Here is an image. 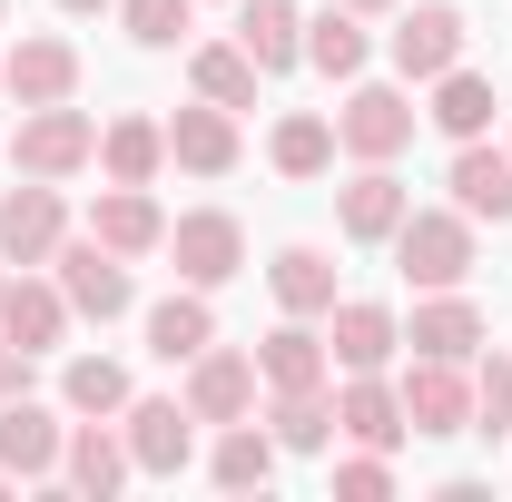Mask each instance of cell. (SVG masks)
<instances>
[{
	"label": "cell",
	"instance_id": "obj_1",
	"mask_svg": "<svg viewBox=\"0 0 512 502\" xmlns=\"http://www.w3.org/2000/svg\"><path fill=\"white\" fill-rule=\"evenodd\" d=\"M394 266H404L424 296H434V286H463V276H473V217H463V207H404Z\"/></svg>",
	"mask_w": 512,
	"mask_h": 502
},
{
	"label": "cell",
	"instance_id": "obj_2",
	"mask_svg": "<svg viewBox=\"0 0 512 502\" xmlns=\"http://www.w3.org/2000/svg\"><path fill=\"white\" fill-rule=\"evenodd\" d=\"M99 158V128H89V109H69V99H50V109H20V138H10V168L20 178H79Z\"/></svg>",
	"mask_w": 512,
	"mask_h": 502
},
{
	"label": "cell",
	"instance_id": "obj_3",
	"mask_svg": "<svg viewBox=\"0 0 512 502\" xmlns=\"http://www.w3.org/2000/svg\"><path fill=\"white\" fill-rule=\"evenodd\" d=\"M414 119H424V109H414L404 89H375V79H365V89L335 109V148L365 158V168H394V158L414 148Z\"/></svg>",
	"mask_w": 512,
	"mask_h": 502
},
{
	"label": "cell",
	"instance_id": "obj_4",
	"mask_svg": "<svg viewBox=\"0 0 512 502\" xmlns=\"http://www.w3.org/2000/svg\"><path fill=\"white\" fill-rule=\"evenodd\" d=\"M119 434H128V463L168 483V473H188V453H197V414L178 404V394H128Z\"/></svg>",
	"mask_w": 512,
	"mask_h": 502
},
{
	"label": "cell",
	"instance_id": "obj_5",
	"mask_svg": "<svg viewBox=\"0 0 512 502\" xmlns=\"http://www.w3.org/2000/svg\"><path fill=\"white\" fill-rule=\"evenodd\" d=\"M404 394V424L424 443H453V434H473V375L463 365H434V355H414V375L394 384Z\"/></svg>",
	"mask_w": 512,
	"mask_h": 502
},
{
	"label": "cell",
	"instance_id": "obj_6",
	"mask_svg": "<svg viewBox=\"0 0 512 502\" xmlns=\"http://www.w3.org/2000/svg\"><path fill=\"white\" fill-rule=\"evenodd\" d=\"M168 256H178L188 286H227V276L247 266V227H237L227 207H188V217L168 227Z\"/></svg>",
	"mask_w": 512,
	"mask_h": 502
},
{
	"label": "cell",
	"instance_id": "obj_7",
	"mask_svg": "<svg viewBox=\"0 0 512 502\" xmlns=\"http://www.w3.org/2000/svg\"><path fill=\"white\" fill-rule=\"evenodd\" d=\"M50 266H60L69 315H99V325H109V315H128V296H138V286H128V256H109L99 237H79V247L60 237V256H50Z\"/></svg>",
	"mask_w": 512,
	"mask_h": 502
},
{
	"label": "cell",
	"instance_id": "obj_8",
	"mask_svg": "<svg viewBox=\"0 0 512 502\" xmlns=\"http://www.w3.org/2000/svg\"><path fill=\"white\" fill-rule=\"evenodd\" d=\"M188 414L197 424H247L256 414V355H237V345L188 355Z\"/></svg>",
	"mask_w": 512,
	"mask_h": 502
},
{
	"label": "cell",
	"instance_id": "obj_9",
	"mask_svg": "<svg viewBox=\"0 0 512 502\" xmlns=\"http://www.w3.org/2000/svg\"><path fill=\"white\" fill-rule=\"evenodd\" d=\"M60 237H69V217H60V188H50V178H30V188L0 197V256H10V266H50Z\"/></svg>",
	"mask_w": 512,
	"mask_h": 502
},
{
	"label": "cell",
	"instance_id": "obj_10",
	"mask_svg": "<svg viewBox=\"0 0 512 502\" xmlns=\"http://www.w3.org/2000/svg\"><path fill=\"white\" fill-rule=\"evenodd\" d=\"M384 50H394V69H404V79H444V69L463 60V10H453V0H424V10H404Z\"/></svg>",
	"mask_w": 512,
	"mask_h": 502
},
{
	"label": "cell",
	"instance_id": "obj_11",
	"mask_svg": "<svg viewBox=\"0 0 512 502\" xmlns=\"http://www.w3.org/2000/svg\"><path fill=\"white\" fill-rule=\"evenodd\" d=\"M394 345H404V325H394V306H375V296H345L335 325H325V355H335L345 375H384Z\"/></svg>",
	"mask_w": 512,
	"mask_h": 502
},
{
	"label": "cell",
	"instance_id": "obj_12",
	"mask_svg": "<svg viewBox=\"0 0 512 502\" xmlns=\"http://www.w3.org/2000/svg\"><path fill=\"white\" fill-rule=\"evenodd\" d=\"M138 473L128 463V434H109V414H89V424H69V443H60V483L69 493H89V502H109Z\"/></svg>",
	"mask_w": 512,
	"mask_h": 502
},
{
	"label": "cell",
	"instance_id": "obj_13",
	"mask_svg": "<svg viewBox=\"0 0 512 502\" xmlns=\"http://www.w3.org/2000/svg\"><path fill=\"white\" fill-rule=\"evenodd\" d=\"M0 89H10L20 109H50V99H69V89H79V50H69V40H50V30H30V40L0 60Z\"/></svg>",
	"mask_w": 512,
	"mask_h": 502
},
{
	"label": "cell",
	"instance_id": "obj_14",
	"mask_svg": "<svg viewBox=\"0 0 512 502\" xmlns=\"http://www.w3.org/2000/svg\"><path fill=\"white\" fill-rule=\"evenodd\" d=\"M404 207H414V197H404V178H394V168H355V178H345V197H335V227H345L355 247H394Z\"/></svg>",
	"mask_w": 512,
	"mask_h": 502
},
{
	"label": "cell",
	"instance_id": "obj_15",
	"mask_svg": "<svg viewBox=\"0 0 512 502\" xmlns=\"http://www.w3.org/2000/svg\"><path fill=\"white\" fill-rule=\"evenodd\" d=\"M335 434L365 443V453H394V443L414 434V424H404V394H394L384 375H345V394H335Z\"/></svg>",
	"mask_w": 512,
	"mask_h": 502
},
{
	"label": "cell",
	"instance_id": "obj_16",
	"mask_svg": "<svg viewBox=\"0 0 512 502\" xmlns=\"http://www.w3.org/2000/svg\"><path fill=\"white\" fill-rule=\"evenodd\" d=\"M60 443H69V424L50 414V404H30V394H10V404H0V463H10L20 483L60 473Z\"/></svg>",
	"mask_w": 512,
	"mask_h": 502
},
{
	"label": "cell",
	"instance_id": "obj_17",
	"mask_svg": "<svg viewBox=\"0 0 512 502\" xmlns=\"http://www.w3.org/2000/svg\"><path fill=\"white\" fill-rule=\"evenodd\" d=\"M325 365H335V355H325V335L306 315H286V325L256 345V384H266V394H306V384H325Z\"/></svg>",
	"mask_w": 512,
	"mask_h": 502
},
{
	"label": "cell",
	"instance_id": "obj_18",
	"mask_svg": "<svg viewBox=\"0 0 512 502\" xmlns=\"http://www.w3.org/2000/svg\"><path fill=\"white\" fill-rule=\"evenodd\" d=\"M168 158L197 168V178H227V168H237V109H217V99L178 109V119H168Z\"/></svg>",
	"mask_w": 512,
	"mask_h": 502
},
{
	"label": "cell",
	"instance_id": "obj_19",
	"mask_svg": "<svg viewBox=\"0 0 512 502\" xmlns=\"http://www.w3.org/2000/svg\"><path fill=\"white\" fill-rule=\"evenodd\" d=\"M404 345H414V355H434V365H473V355H483V315L463 306L453 286H434V306H414Z\"/></svg>",
	"mask_w": 512,
	"mask_h": 502
},
{
	"label": "cell",
	"instance_id": "obj_20",
	"mask_svg": "<svg viewBox=\"0 0 512 502\" xmlns=\"http://www.w3.org/2000/svg\"><path fill=\"white\" fill-rule=\"evenodd\" d=\"M453 207H463V217H493V227H503L512 217V148H483V138H463V148H453Z\"/></svg>",
	"mask_w": 512,
	"mask_h": 502
},
{
	"label": "cell",
	"instance_id": "obj_21",
	"mask_svg": "<svg viewBox=\"0 0 512 502\" xmlns=\"http://www.w3.org/2000/svg\"><path fill=\"white\" fill-rule=\"evenodd\" d=\"M0 335L30 345V355H50V345L69 335V296L40 286V276H10V286H0Z\"/></svg>",
	"mask_w": 512,
	"mask_h": 502
},
{
	"label": "cell",
	"instance_id": "obj_22",
	"mask_svg": "<svg viewBox=\"0 0 512 502\" xmlns=\"http://www.w3.org/2000/svg\"><path fill=\"white\" fill-rule=\"evenodd\" d=\"M89 237H99L109 256H148V247H168V217H158L148 188H109L99 207H89Z\"/></svg>",
	"mask_w": 512,
	"mask_h": 502
},
{
	"label": "cell",
	"instance_id": "obj_23",
	"mask_svg": "<svg viewBox=\"0 0 512 502\" xmlns=\"http://www.w3.org/2000/svg\"><path fill=\"white\" fill-rule=\"evenodd\" d=\"M237 50H247L256 69H296L306 60V10H296V0H247V10H237Z\"/></svg>",
	"mask_w": 512,
	"mask_h": 502
},
{
	"label": "cell",
	"instance_id": "obj_24",
	"mask_svg": "<svg viewBox=\"0 0 512 502\" xmlns=\"http://www.w3.org/2000/svg\"><path fill=\"white\" fill-rule=\"evenodd\" d=\"M207 345H217L207 286H188V296H158V306H148V355H158V365H188V355H207Z\"/></svg>",
	"mask_w": 512,
	"mask_h": 502
},
{
	"label": "cell",
	"instance_id": "obj_25",
	"mask_svg": "<svg viewBox=\"0 0 512 502\" xmlns=\"http://www.w3.org/2000/svg\"><path fill=\"white\" fill-rule=\"evenodd\" d=\"M424 89H434V109H424V119L444 128L453 148H463V138H483V128H493V109H503V99H493V79H483V69H463V60H453L444 79H424Z\"/></svg>",
	"mask_w": 512,
	"mask_h": 502
},
{
	"label": "cell",
	"instance_id": "obj_26",
	"mask_svg": "<svg viewBox=\"0 0 512 502\" xmlns=\"http://www.w3.org/2000/svg\"><path fill=\"white\" fill-rule=\"evenodd\" d=\"M306 60H316L325 79H365V60H375V40H365V10L325 0L316 20H306Z\"/></svg>",
	"mask_w": 512,
	"mask_h": 502
},
{
	"label": "cell",
	"instance_id": "obj_27",
	"mask_svg": "<svg viewBox=\"0 0 512 502\" xmlns=\"http://www.w3.org/2000/svg\"><path fill=\"white\" fill-rule=\"evenodd\" d=\"M99 168H109V188H148L168 168V128L158 119H109L99 128Z\"/></svg>",
	"mask_w": 512,
	"mask_h": 502
},
{
	"label": "cell",
	"instance_id": "obj_28",
	"mask_svg": "<svg viewBox=\"0 0 512 502\" xmlns=\"http://www.w3.org/2000/svg\"><path fill=\"white\" fill-rule=\"evenodd\" d=\"M266 286H276L286 315H335V256H325V247H276Z\"/></svg>",
	"mask_w": 512,
	"mask_h": 502
},
{
	"label": "cell",
	"instance_id": "obj_29",
	"mask_svg": "<svg viewBox=\"0 0 512 502\" xmlns=\"http://www.w3.org/2000/svg\"><path fill=\"white\" fill-rule=\"evenodd\" d=\"M266 434H276V453H325V443H335V404H325V384L276 394V404H266Z\"/></svg>",
	"mask_w": 512,
	"mask_h": 502
},
{
	"label": "cell",
	"instance_id": "obj_30",
	"mask_svg": "<svg viewBox=\"0 0 512 502\" xmlns=\"http://www.w3.org/2000/svg\"><path fill=\"white\" fill-rule=\"evenodd\" d=\"M266 158H276L286 178H325V168H335V119H316V109L276 119V138H266Z\"/></svg>",
	"mask_w": 512,
	"mask_h": 502
},
{
	"label": "cell",
	"instance_id": "obj_31",
	"mask_svg": "<svg viewBox=\"0 0 512 502\" xmlns=\"http://www.w3.org/2000/svg\"><path fill=\"white\" fill-rule=\"evenodd\" d=\"M60 404H69V414H128V365H109V355H69V365H60Z\"/></svg>",
	"mask_w": 512,
	"mask_h": 502
},
{
	"label": "cell",
	"instance_id": "obj_32",
	"mask_svg": "<svg viewBox=\"0 0 512 502\" xmlns=\"http://www.w3.org/2000/svg\"><path fill=\"white\" fill-rule=\"evenodd\" d=\"M197 99H217V109H256V79H266V69L247 60V50H237V40H217V50H197Z\"/></svg>",
	"mask_w": 512,
	"mask_h": 502
},
{
	"label": "cell",
	"instance_id": "obj_33",
	"mask_svg": "<svg viewBox=\"0 0 512 502\" xmlns=\"http://www.w3.org/2000/svg\"><path fill=\"white\" fill-rule=\"evenodd\" d=\"M266 473H276V434H256V424H227V434H217V483H227V493H256Z\"/></svg>",
	"mask_w": 512,
	"mask_h": 502
},
{
	"label": "cell",
	"instance_id": "obj_34",
	"mask_svg": "<svg viewBox=\"0 0 512 502\" xmlns=\"http://www.w3.org/2000/svg\"><path fill=\"white\" fill-rule=\"evenodd\" d=\"M188 10L197 0H119V20H128L138 50H178V40H188Z\"/></svg>",
	"mask_w": 512,
	"mask_h": 502
},
{
	"label": "cell",
	"instance_id": "obj_35",
	"mask_svg": "<svg viewBox=\"0 0 512 502\" xmlns=\"http://www.w3.org/2000/svg\"><path fill=\"white\" fill-rule=\"evenodd\" d=\"M473 434H512V355L473 365Z\"/></svg>",
	"mask_w": 512,
	"mask_h": 502
},
{
	"label": "cell",
	"instance_id": "obj_36",
	"mask_svg": "<svg viewBox=\"0 0 512 502\" xmlns=\"http://www.w3.org/2000/svg\"><path fill=\"white\" fill-rule=\"evenodd\" d=\"M335 493H345V502H384V493H394V463H384V453H355V463L335 473Z\"/></svg>",
	"mask_w": 512,
	"mask_h": 502
},
{
	"label": "cell",
	"instance_id": "obj_37",
	"mask_svg": "<svg viewBox=\"0 0 512 502\" xmlns=\"http://www.w3.org/2000/svg\"><path fill=\"white\" fill-rule=\"evenodd\" d=\"M10 394H30V345L0 335V404H10Z\"/></svg>",
	"mask_w": 512,
	"mask_h": 502
},
{
	"label": "cell",
	"instance_id": "obj_38",
	"mask_svg": "<svg viewBox=\"0 0 512 502\" xmlns=\"http://www.w3.org/2000/svg\"><path fill=\"white\" fill-rule=\"evenodd\" d=\"M345 10H365V20H375V10H394V0H345Z\"/></svg>",
	"mask_w": 512,
	"mask_h": 502
},
{
	"label": "cell",
	"instance_id": "obj_39",
	"mask_svg": "<svg viewBox=\"0 0 512 502\" xmlns=\"http://www.w3.org/2000/svg\"><path fill=\"white\" fill-rule=\"evenodd\" d=\"M60 10H119V0H60Z\"/></svg>",
	"mask_w": 512,
	"mask_h": 502
},
{
	"label": "cell",
	"instance_id": "obj_40",
	"mask_svg": "<svg viewBox=\"0 0 512 502\" xmlns=\"http://www.w3.org/2000/svg\"><path fill=\"white\" fill-rule=\"evenodd\" d=\"M0 493H10V463H0Z\"/></svg>",
	"mask_w": 512,
	"mask_h": 502
},
{
	"label": "cell",
	"instance_id": "obj_41",
	"mask_svg": "<svg viewBox=\"0 0 512 502\" xmlns=\"http://www.w3.org/2000/svg\"><path fill=\"white\" fill-rule=\"evenodd\" d=\"M0 20H10V0H0Z\"/></svg>",
	"mask_w": 512,
	"mask_h": 502
},
{
	"label": "cell",
	"instance_id": "obj_42",
	"mask_svg": "<svg viewBox=\"0 0 512 502\" xmlns=\"http://www.w3.org/2000/svg\"><path fill=\"white\" fill-rule=\"evenodd\" d=\"M0 286H10V276H0Z\"/></svg>",
	"mask_w": 512,
	"mask_h": 502
}]
</instances>
